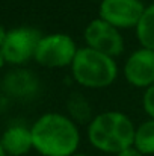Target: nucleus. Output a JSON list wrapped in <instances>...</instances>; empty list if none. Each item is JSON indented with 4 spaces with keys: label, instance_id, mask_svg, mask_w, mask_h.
<instances>
[{
    "label": "nucleus",
    "instance_id": "nucleus-1",
    "mask_svg": "<svg viewBox=\"0 0 154 156\" xmlns=\"http://www.w3.org/2000/svg\"><path fill=\"white\" fill-rule=\"evenodd\" d=\"M33 149L41 156H73L77 153L80 133L76 123L57 112L41 115L30 127Z\"/></svg>",
    "mask_w": 154,
    "mask_h": 156
},
{
    "label": "nucleus",
    "instance_id": "nucleus-11",
    "mask_svg": "<svg viewBox=\"0 0 154 156\" xmlns=\"http://www.w3.org/2000/svg\"><path fill=\"white\" fill-rule=\"evenodd\" d=\"M136 37L144 49H150L154 52V5L145 8L136 26Z\"/></svg>",
    "mask_w": 154,
    "mask_h": 156
},
{
    "label": "nucleus",
    "instance_id": "nucleus-12",
    "mask_svg": "<svg viewBox=\"0 0 154 156\" xmlns=\"http://www.w3.org/2000/svg\"><path fill=\"white\" fill-rule=\"evenodd\" d=\"M133 147H136L144 156L154 155V120L150 118L136 127Z\"/></svg>",
    "mask_w": 154,
    "mask_h": 156
},
{
    "label": "nucleus",
    "instance_id": "nucleus-19",
    "mask_svg": "<svg viewBox=\"0 0 154 156\" xmlns=\"http://www.w3.org/2000/svg\"><path fill=\"white\" fill-rule=\"evenodd\" d=\"M98 2H103V0H98Z\"/></svg>",
    "mask_w": 154,
    "mask_h": 156
},
{
    "label": "nucleus",
    "instance_id": "nucleus-17",
    "mask_svg": "<svg viewBox=\"0 0 154 156\" xmlns=\"http://www.w3.org/2000/svg\"><path fill=\"white\" fill-rule=\"evenodd\" d=\"M0 156H8L6 152H5V149H3V146H2V143H0Z\"/></svg>",
    "mask_w": 154,
    "mask_h": 156
},
{
    "label": "nucleus",
    "instance_id": "nucleus-4",
    "mask_svg": "<svg viewBox=\"0 0 154 156\" xmlns=\"http://www.w3.org/2000/svg\"><path fill=\"white\" fill-rule=\"evenodd\" d=\"M77 50L76 43L67 34L43 35L33 59L47 68H63L73 64Z\"/></svg>",
    "mask_w": 154,
    "mask_h": 156
},
{
    "label": "nucleus",
    "instance_id": "nucleus-7",
    "mask_svg": "<svg viewBox=\"0 0 154 156\" xmlns=\"http://www.w3.org/2000/svg\"><path fill=\"white\" fill-rule=\"evenodd\" d=\"M83 37L88 47L104 53L110 58L119 56L124 52V38L119 30L101 18L92 20L86 26Z\"/></svg>",
    "mask_w": 154,
    "mask_h": 156
},
{
    "label": "nucleus",
    "instance_id": "nucleus-16",
    "mask_svg": "<svg viewBox=\"0 0 154 156\" xmlns=\"http://www.w3.org/2000/svg\"><path fill=\"white\" fill-rule=\"evenodd\" d=\"M5 64H6V61H5V58H3V55H2V50H0V70L3 68Z\"/></svg>",
    "mask_w": 154,
    "mask_h": 156
},
{
    "label": "nucleus",
    "instance_id": "nucleus-13",
    "mask_svg": "<svg viewBox=\"0 0 154 156\" xmlns=\"http://www.w3.org/2000/svg\"><path fill=\"white\" fill-rule=\"evenodd\" d=\"M142 105H144V111L150 115L151 120H154V85L145 90Z\"/></svg>",
    "mask_w": 154,
    "mask_h": 156
},
{
    "label": "nucleus",
    "instance_id": "nucleus-18",
    "mask_svg": "<svg viewBox=\"0 0 154 156\" xmlns=\"http://www.w3.org/2000/svg\"><path fill=\"white\" fill-rule=\"evenodd\" d=\"M73 156H88V155H85V153H74Z\"/></svg>",
    "mask_w": 154,
    "mask_h": 156
},
{
    "label": "nucleus",
    "instance_id": "nucleus-2",
    "mask_svg": "<svg viewBox=\"0 0 154 156\" xmlns=\"http://www.w3.org/2000/svg\"><path fill=\"white\" fill-rule=\"evenodd\" d=\"M136 127L122 112L107 111L98 114L88 126V140L103 153L118 155L135 143Z\"/></svg>",
    "mask_w": 154,
    "mask_h": 156
},
{
    "label": "nucleus",
    "instance_id": "nucleus-5",
    "mask_svg": "<svg viewBox=\"0 0 154 156\" xmlns=\"http://www.w3.org/2000/svg\"><path fill=\"white\" fill-rule=\"evenodd\" d=\"M43 35L30 26H20L8 30L6 40L0 47L5 61L11 65H23L35 56Z\"/></svg>",
    "mask_w": 154,
    "mask_h": 156
},
{
    "label": "nucleus",
    "instance_id": "nucleus-14",
    "mask_svg": "<svg viewBox=\"0 0 154 156\" xmlns=\"http://www.w3.org/2000/svg\"><path fill=\"white\" fill-rule=\"evenodd\" d=\"M116 156H144L136 147H128V149H125V150H122V152H119Z\"/></svg>",
    "mask_w": 154,
    "mask_h": 156
},
{
    "label": "nucleus",
    "instance_id": "nucleus-15",
    "mask_svg": "<svg viewBox=\"0 0 154 156\" xmlns=\"http://www.w3.org/2000/svg\"><path fill=\"white\" fill-rule=\"evenodd\" d=\"M6 35H8V30L5 29L3 24H0V47L3 46V43H5V40H6Z\"/></svg>",
    "mask_w": 154,
    "mask_h": 156
},
{
    "label": "nucleus",
    "instance_id": "nucleus-6",
    "mask_svg": "<svg viewBox=\"0 0 154 156\" xmlns=\"http://www.w3.org/2000/svg\"><path fill=\"white\" fill-rule=\"evenodd\" d=\"M144 11L142 0H103L98 8L100 18L118 30L136 27Z\"/></svg>",
    "mask_w": 154,
    "mask_h": 156
},
{
    "label": "nucleus",
    "instance_id": "nucleus-9",
    "mask_svg": "<svg viewBox=\"0 0 154 156\" xmlns=\"http://www.w3.org/2000/svg\"><path fill=\"white\" fill-rule=\"evenodd\" d=\"M0 143L8 156H24L33 149L32 132L29 127L21 124L9 126L2 133Z\"/></svg>",
    "mask_w": 154,
    "mask_h": 156
},
{
    "label": "nucleus",
    "instance_id": "nucleus-8",
    "mask_svg": "<svg viewBox=\"0 0 154 156\" xmlns=\"http://www.w3.org/2000/svg\"><path fill=\"white\" fill-rule=\"evenodd\" d=\"M124 76L127 82L136 88H150L154 85L153 50L142 47L132 53L124 65Z\"/></svg>",
    "mask_w": 154,
    "mask_h": 156
},
{
    "label": "nucleus",
    "instance_id": "nucleus-3",
    "mask_svg": "<svg viewBox=\"0 0 154 156\" xmlns=\"http://www.w3.org/2000/svg\"><path fill=\"white\" fill-rule=\"evenodd\" d=\"M74 80L85 88H106L118 74V67L113 58L91 47L79 49L71 64Z\"/></svg>",
    "mask_w": 154,
    "mask_h": 156
},
{
    "label": "nucleus",
    "instance_id": "nucleus-10",
    "mask_svg": "<svg viewBox=\"0 0 154 156\" xmlns=\"http://www.w3.org/2000/svg\"><path fill=\"white\" fill-rule=\"evenodd\" d=\"M3 88L6 93L15 97H27L33 94L38 88L36 77L27 70H14L6 74L3 80Z\"/></svg>",
    "mask_w": 154,
    "mask_h": 156
}]
</instances>
